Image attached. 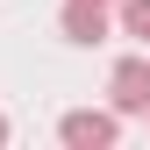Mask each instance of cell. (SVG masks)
<instances>
[{
    "instance_id": "obj_1",
    "label": "cell",
    "mask_w": 150,
    "mask_h": 150,
    "mask_svg": "<svg viewBox=\"0 0 150 150\" xmlns=\"http://www.w3.org/2000/svg\"><path fill=\"white\" fill-rule=\"evenodd\" d=\"M115 136H122V115H115V107H79V115L57 122V143L64 150H115Z\"/></svg>"
},
{
    "instance_id": "obj_2",
    "label": "cell",
    "mask_w": 150,
    "mask_h": 150,
    "mask_svg": "<svg viewBox=\"0 0 150 150\" xmlns=\"http://www.w3.org/2000/svg\"><path fill=\"white\" fill-rule=\"evenodd\" d=\"M107 100L115 115H150V57H122L107 71Z\"/></svg>"
},
{
    "instance_id": "obj_3",
    "label": "cell",
    "mask_w": 150,
    "mask_h": 150,
    "mask_svg": "<svg viewBox=\"0 0 150 150\" xmlns=\"http://www.w3.org/2000/svg\"><path fill=\"white\" fill-rule=\"evenodd\" d=\"M57 29H64V43H107V7L100 0H64Z\"/></svg>"
},
{
    "instance_id": "obj_4",
    "label": "cell",
    "mask_w": 150,
    "mask_h": 150,
    "mask_svg": "<svg viewBox=\"0 0 150 150\" xmlns=\"http://www.w3.org/2000/svg\"><path fill=\"white\" fill-rule=\"evenodd\" d=\"M122 29L150 43V0H122Z\"/></svg>"
},
{
    "instance_id": "obj_5",
    "label": "cell",
    "mask_w": 150,
    "mask_h": 150,
    "mask_svg": "<svg viewBox=\"0 0 150 150\" xmlns=\"http://www.w3.org/2000/svg\"><path fill=\"white\" fill-rule=\"evenodd\" d=\"M0 143H7V115H0Z\"/></svg>"
},
{
    "instance_id": "obj_6",
    "label": "cell",
    "mask_w": 150,
    "mask_h": 150,
    "mask_svg": "<svg viewBox=\"0 0 150 150\" xmlns=\"http://www.w3.org/2000/svg\"><path fill=\"white\" fill-rule=\"evenodd\" d=\"M100 7H122V0H100Z\"/></svg>"
}]
</instances>
